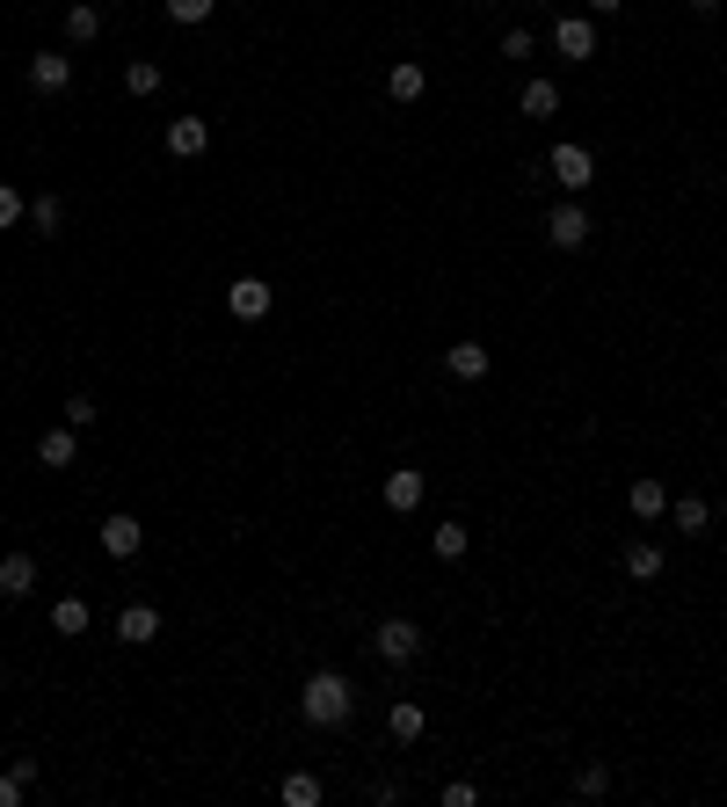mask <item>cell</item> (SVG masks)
Listing matches in <instances>:
<instances>
[{
    "label": "cell",
    "instance_id": "1",
    "mask_svg": "<svg viewBox=\"0 0 727 807\" xmlns=\"http://www.w3.org/2000/svg\"><path fill=\"white\" fill-rule=\"evenodd\" d=\"M298 713H306V728H349V713H357V691L342 669H314L306 691H298Z\"/></svg>",
    "mask_w": 727,
    "mask_h": 807
},
{
    "label": "cell",
    "instance_id": "2",
    "mask_svg": "<svg viewBox=\"0 0 727 807\" xmlns=\"http://www.w3.org/2000/svg\"><path fill=\"white\" fill-rule=\"evenodd\" d=\"M371 655L393 662V669L422 662V626H414V618H379V626H371Z\"/></svg>",
    "mask_w": 727,
    "mask_h": 807
},
{
    "label": "cell",
    "instance_id": "3",
    "mask_svg": "<svg viewBox=\"0 0 727 807\" xmlns=\"http://www.w3.org/2000/svg\"><path fill=\"white\" fill-rule=\"evenodd\" d=\"M546 175H553V182H560L567 196H582L589 182H597V153H589V146H575V139H560V146L546 153Z\"/></svg>",
    "mask_w": 727,
    "mask_h": 807
},
{
    "label": "cell",
    "instance_id": "4",
    "mask_svg": "<svg viewBox=\"0 0 727 807\" xmlns=\"http://www.w3.org/2000/svg\"><path fill=\"white\" fill-rule=\"evenodd\" d=\"M589 233H597V226H589V212H582V196H567V204H553V212H546V241H553L560 255L589 247Z\"/></svg>",
    "mask_w": 727,
    "mask_h": 807
},
{
    "label": "cell",
    "instance_id": "5",
    "mask_svg": "<svg viewBox=\"0 0 727 807\" xmlns=\"http://www.w3.org/2000/svg\"><path fill=\"white\" fill-rule=\"evenodd\" d=\"M269 306H277V292H269L263 277H233V284H226V313L233 320H263Z\"/></svg>",
    "mask_w": 727,
    "mask_h": 807
},
{
    "label": "cell",
    "instance_id": "6",
    "mask_svg": "<svg viewBox=\"0 0 727 807\" xmlns=\"http://www.w3.org/2000/svg\"><path fill=\"white\" fill-rule=\"evenodd\" d=\"M553 51H560V59H597V23H589V15H560V23H553Z\"/></svg>",
    "mask_w": 727,
    "mask_h": 807
},
{
    "label": "cell",
    "instance_id": "7",
    "mask_svg": "<svg viewBox=\"0 0 727 807\" xmlns=\"http://www.w3.org/2000/svg\"><path fill=\"white\" fill-rule=\"evenodd\" d=\"M29 88H37V95H66V88H73V59H66V51H37V59H29Z\"/></svg>",
    "mask_w": 727,
    "mask_h": 807
},
{
    "label": "cell",
    "instance_id": "8",
    "mask_svg": "<svg viewBox=\"0 0 727 807\" xmlns=\"http://www.w3.org/2000/svg\"><path fill=\"white\" fill-rule=\"evenodd\" d=\"M29 589H37V553H0V597L23 604Z\"/></svg>",
    "mask_w": 727,
    "mask_h": 807
},
{
    "label": "cell",
    "instance_id": "9",
    "mask_svg": "<svg viewBox=\"0 0 727 807\" xmlns=\"http://www.w3.org/2000/svg\"><path fill=\"white\" fill-rule=\"evenodd\" d=\"M145 546V524H131V516H102V553L110 561H131Z\"/></svg>",
    "mask_w": 727,
    "mask_h": 807
},
{
    "label": "cell",
    "instance_id": "10",
    "mask_svg": "<svg viewBox=\"0 0 727 807\" xmlns=\"http://www.w3.org/2000/svg\"><path fill=\"white\" fill-rule=\"evenodd\" d=\"M386 510H422V465H393L386 473Z\"/></svg>",
    "mask_w": 727,
    "mask_h": 807
},
{
    "label": "cell",
    "instance_id": "11",
    "mask_svg": "<svg viewBox=\"0 0 727 807\" xmlns=\"http://www.w3.org/2000/svg\"><path fill=\"white\" fill-rule=\"evenodd\" d=\"M204 146H212V124H204V117H175L168 124V153H175V161H196Z\"/></svg>",
    "mask_w": 727,
    "mask_h": 807
},
{
    "label": "cell",
    "instance_id": "12",
    "mask_svg": "<svg viewBox=\"0 0 727 807\" xmlns=\"http://www.w3.org/2000/svg\"><path fill=\"white\" fill-rule=\"evenodd\" d=\"M487 364H495V357H487L481 343H451V349H444V371H451V379H465V386H473V379H487Z\"/></svg>",
    "mask_w": 727,
    "mask_h": 807
},
{
    "label": "cell",
    "instance_id": "13",
    "mask_svg": "<svg viewBox=\"0 0 727 807\" xmlns=\"http://www.w3.org/2000/svg\"><path fill=\"white\" fill-rule=\"evenodd\" d=\"M73 459H80V430H73V422H66V430H51V437L37 444V465H51V473H66Z\"/></svg>",
    "mask_w": 727,
    "mask_h": 807
},
{
    "label": "cell",
    "instance_id": "14",
    "mask_svg": "<svg viewBox=\"0 0 727 807\" xmlns=\"http://www.w3.org/2000/svg\"><path fill=\"white\" fill-rule=\"evenodd\" d=\"M117 640H131V648H145V640H161V612H153V604H124V618H117Z\"/></svg>",
    "mask_w": 727,
    "mask_h": 807
},
{
    "label": "cell",
    "instance_id": "15",
    "mask_svg": "<svg viewBox=\"0 0 727 807\" xmlns=\"http://www.w3.org/2000/svg\"><path fill=\"white\" fill-rule=\"evenodd\" d=\"M102 37V8L95 0H73L66 8V44H95Z\"/></svg>",
    "mask_w": 727,
    "mask_h": 807
},
{
    "label": "cell",
    "instance_id": "16",
    "mask_svg": "<svg viewBox=\"0 0 727 807\" xmlns=\"http://www.w3.org/2000/svg\"><path fill=\"white\" fill-rule=\"evenodd\" d=\"M662 567H669V561H662V546H654V538L626 546V575H633V582H662Z\"/></svg>",
    "mask_w": 727,
    "mask_h": 807
},
{
    "label": "cell",
    "instance_id": "17",
    "mask_svg": "<svg viewBox=\"0 0 727 807\" xmlns=\"http://www.w3.org/2000/svg\"><path fill=\"white\" fill-rule=\"evenodd\" d=\"M669 524H677L684 538H705V531H713V510H705L699 495H684V502H669Z\"/></svg>",
    "mask_w": 727,
    "mask_h": 807
},
{
    "label": "cell",
    "instance_id": "18",
    "mask_svg": "<svg viewBox=\"0 0 727 807\" xmlns=\"http://www.w3.org/2000/svg\"><path fill=\"white\" fill-rule=\"evenodd\" d=\"M422 88H430V74H422L414 59H400V66L386 74V95H393V102H422Z\"/></svg>",
    "mask_w": 727,
    "mask_h": 807
},
{
    "label": "cell",
    "instance_id": "19",
    "mask_svg": "<svg viewBox=\"0 0 727 807\" xmlns=\"http://www.w3.org/2000/svg\"><path fill=\"white\" fill-rule=\"evenodd\" d=\"M516 110H524V117H553V110H560V88H553L546 74H538V80H524V95H516Z\"/></svg>",
    "mask_w": 727,
    "mask_h": 807
},
{
    "label": "cell",
    "instance_id": "20",
    "mask_svg": "<svg viewBox=\"0 0 727 807\" xmlns=\"http://www.w3.org/2000/svg\"><path fill=\"white\" fill-rule=\"evenodd\" d=\"M626 502H633V516H648V524H654V516H669V488H662V481H633Z\"/></svg>",
    "mask_w": 727,
    "mask_h": 807
},
{
    "label": "cell",
    "instance_id": "21",
    "mask_svg": "<svg viewBox=\"0 0 727 807\" xmlns=\"http://www.w3.org/2000/svg\"><path fill=\"white\" fill-rule=\"evenodd\" d=\"M386 734H393V742H422V706H414V699H393Z\"/></svg>",
    "mask_w": 727,
    "mask_h": 807
},
{
    "label": "cell",
    "instance_id": "22",
    "mask_svg": "<svg viewBox=\"0 0 727 807\" xmlns=\"http://www.w3.org/2000/svg\"><path fill=\"white\" fill-rule=\"evenodd\" d=\"M124 88H131V95H161V88H168V74H161V66H153V59H131V66H124Z\"/></svg>",
    "mask_w": 727,
    "mask_h": 807
},
{
    "label": "cell",
    "instance_id": "23",
    "mask_svg": "<svg viewBox=\"0 0 727 807\" xmlns=\"http://www.w3.org/2000/svg\"><path fill=\"white\" fill-rule=\"evenodd\" d=\"M51 626H59L66 640H80L88 633V604H80V597H59V604H51Z\"/></svg>",
    "mask_w": 727,
    "mask_h": 807
},
{
    "label": "cell",
    "instance_id": "24",
    "mask_svg": "<svg viewBox=\"0 0 727 807\" xmlns=\"http://www.w3.org/2000/svg\"><path fill=\"white\" fill-rule=\"evenodd\" d=\"M277 793H284V807H320V779H314V771H291Z\"/></svg>",
    "mask_w": 727,
    "mask_h": 807
},
{
    "label": "cell",
    "instance_id": "25",
    "mask_svg": "<svg viewBox=\"0 0 727 807\" xmlns=\"http://www.w3.org/2000/svg\"><path fill=\"white\" fill-rule=\"evenodd\" d=\"M29 226H37V233H59V226H66V204H59V196H37V204H29Z\"/></svg>",
    "mask_w": 727,
    "mask_h": 807
},
{
    "label": "cell",
    "instance_id": "26",
    "mask_svg": "<svg viewBox=\"0 0 727 807\" xmlns=\"http://www.w3.org/2000/svg\"><path fill=\"white\" fill-rule=\"evenodd\" d=\"M465 538H473L465 524H436V538H430V546H436V561H459V553H465Z\"/></svg>",
    "mask_w": 727,
    "mask_h": 807
},
{
    "label": "cell",
    "instance_id": "27",
    "mask_svg": "<svg viewBox=\"0 0 727 807\" xmlns=\"http://www.w3.org/2000/svg\"><path fill=\"white\" fill-rule=\"evenodd\" d=\"M212 8H218V0H168V23H182V29H190V23H212Z\"/></svg>",
    "mask_w": 727,
    "mask_h": 807
},
{
    "label": "cell",
    "instance_id": "28",
    "mask_svg": "<svg viewBox=\"0 0 727 807\" xmlns=\"http://www.w3.org/2000/svg\"><path fill=\"white\" fill-rule=\"evenodd\" d=\"M15 219H29V204H23V190H15V182H0V233H8Z\"/></svg>",
    "mask_w": 727,
    "mask_h": 807
},
{
    "label": "cell",
    "instance_id": "29",
    "mask_svg": "<svg viewBox=\"0 0 727 807\" xmlns=\"http://www.w3.org/2000/svg\"><path fill=\"white\" fill-rule=\"evenodd\" d=\"M575 793H589V800H604V793H611V771H604V764H589V771H575Z\"/></svg>",
    "mask_w": 727,
    "mask_h": 807
},
{
    "label": "cell",
    "instance_id": "30",
    "mask_svg": "<svg viewBox=\"0 0 727 807\" xmlns=\"http://www.w3.org/2000/svg\"><path fill=\"white\" fill-rule=\"evenodd\" d=\"M66 422H73V430H88V422H95V400H88V393H66Z\"/></svg>",
    "mask_w": 727,
    "mask_h": 807
},
{
    "label": "cell",
    "instance_id": "31",
    "mask_svg": "<svg viewBox=\"0 0 727 807\" xmlns=\"http://www.w3.org/2000/svg\"><path fill=\"white\" fill-rule=\"evenodd\" d=\"M23 793H29V785L15 779V764H8V771H0V807H23Z\"/></svg>",
    "mask_w": 727,
    "mask_h": 807
},
{
    "label": "cell",
    "instance_id": "32",
    "mask_svg": "<svg viewBox=\"0 0 727 807\" xmlns=\"http://www.w3.org/2000/svg\"><path fill=\"white\" fill-rule=\"evenodd\" d=\"M473 800H481V785H465V779L444 785V807H473Z\"/></svg>",
    "mask_w": 727,
    "mask_h": 807
},
{
    "label": "cell",
    "instance_id": "33",
    "mask_svg": "<svg viewBox=\"0 0 727 807\" xmlns=\"http://www.w3.org/2000/svg\"><path fill=\"white\" fill-rule=\"evenodd\" d=\"M502 59H532V29H509V37H502Z\"/></svg>",
    "mask_w": 727,
    "mask_h": 807
},
{
    "label": "cell",
    "instance_id": "34",
    "mask_svg": "<svg viewBox=\"0 0 727 807\" xmlns=\"http://www.w3.org/2000/svg\"><path fill=\"white\" fill-rule=\"evenodd\" d=\"M589 8H597V15H618V8H626V0H589Z\"/></svg>",
    "mask_w": 727,
    "mask_h": 807
},
{
    "label": "cell",
    "instance_id": "35",
    "mask_svg": "<svg viewBox=\"0 0 727 807\" xmlns=\"http://www.w3.org/2000/svg\"><path fill=\"white\" fill-rule=\"evenodd\" d=\"M684 8H699V15H713V8H720V0H684Z\"/></svg>",
    "mask_w": 727,
    "mask_h": 807
}]
</instances>
